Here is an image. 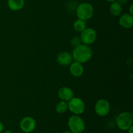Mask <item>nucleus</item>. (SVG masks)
Wrapping results in <instances>:
<instances>
[{
  "label": "nucleus",
  "mask_w": 133,
  "mask_h": 133,
  "mask_svg": "<svg viewBox=\"0 0 133 133\" xmlns=\"http://www.w3.org/2000/svg\"><path fill=\"white\" fill-rule=\"evenodd\" d=\"M93 52L88 45L81 44L74 48L72 51V57L75 61L80 63H85L92 58Z\"/></svg>",
  "instance_id": "nucleus-1"
},
{
  "label": "nucleus",
  "mask_w": 133,
  "mask_h": 133,
  "mask_svg": "<svg viewBox=\"0 0 133 133\" xmlns=\"http://www.w3.org/2000/svg\"><path fill=\"white\" fill-rule=\"evenodd\" d=\"M94 10L90 3L87 2L79 4L76 10V14L78 19L87 21L90 19L94 15Z\"/></svg>",
  "instance_id": "nucleus-2"
},
{
  "label": "nucleus",
  "mask_w": 133,
  "mask_h": 133,
  "mask_svg": "<svg viewBox=\"0 0 133 133\" xmlns=\"http://www.w3.org/2000/svg\"><path fill=\"white\" fill-rule=\"evenodd\" d=\"M116 123L119 129L122 131H127L132 126L133 118L132 114L127 112L120 113L116 119Z\"/></svg>",
  "instance_id": "nucleus-3"
},
{
  "label": "nucleus",
  "mask_w": 133,
  "mask_h": 133,
  "mask_svg": "<svg viewBox=\"0 0 133 133\" xmlns=\"http://www.w3.org/2000/svg\"><path fill=\"white\" fill-rule=\"evenodd\" d=\"M68 127L72 133H82L85 129V123L83 118L78 115H74L68 119Z\"/></svg>",
  "instance_id": "nucleus-4"
},
{
  "label": "nucleus",
  "mask_w": 133,
  "mask_h": 133,
  "mask_svg": "<svg viewBox=\"0 0 133 133\" xmlns=\"http://www.w3.org/2000/svg\"><path fill=\"white\" fill-rule=\"evenodd\" d=\"M68 109L75 115H80L85 110V103L79 97H73L68 101Z\"/></svg>",
  "instance_id": "nucleus-5"
},
{
  "label": "nucleus",
  "mask_w": 133,
  "mask_h": 133,
  "mask_svg": "<svg viewBox=\"0 0 133 133\" xmlns=\"http://www.w3.org/2000/svg\"><path fill=\"white\" fill-rule=\"evenodd\" d=\"M81 39L82 43L86 45H90L95 42L97 39V32L94 29L86 28L81 32Z\"/></svg>",
  "instance_id": "nucleus-6"
},
{
  "label": "nucleus",
  "mask_w": 133,
  "mask_h": 133,
  "mask_svg": "<svg viewBox=\"0 0 133 133\" xmlns=\"http://www.w3.org/2000/svg\"><path fill=\"white\" fill-rule=\"evenodd\" d=\"M95 112L99 116H106L110 110V105L109 101L104 99L98 100L95 105Z\"/></svg>",
  "instance_id": "nucleus-7"
},
{
  "label": "nucleus",
  "mask_w": 133,
  "mask_h": 133,
  "mask_svg": "<svg viewBox=\"0 0 133 133\" xmlns=\"http://www.w3.org/2000/svg\"><path fill=\"white\" fill-rule=\"evenodd\" d=\"M36 121L32 117L27 116L23 118L21 120L19 126L23 132L25 133H30L34 131L36 128Z\"/></svg>",
  "instance_id": "nucleus-8"
},
{
  "label": "nucleus",
  "mask_w": 133,
  "mask_h": 133,
  "mask_svg": "<svg viewBox=\"0 0 133 133\" xmlns=\"http://www.w3.org/2000/svg\"><path fill=\"white\" fill-rule=\"evenodd\" d=\"M58 96L62 101H69L74 97L72 90L69 87H64L60 88L58 92Z\"/></svg>",
  "instance_id": "nucleus-9"
},
{
  "label": "nucleus",
  "mask_w": 133,
  "mask_h": 133,
  "mask_svg": "<svg viewBox=\"0 0 133 133\" xmlns=\"http://www.w3.org/2000/svg\"><path fill=\"white\" fill-rule=\"evenodd\" d=\"M70 72L71 75L75 77H79L83 75L84 73V67L80 62H74L70 64Z\"/></svg>",
  "instance_id": "nucleus-10"
},
{
  "label": "nucleus",
  "mask_w": 133,
  "mask_h": 133,
  "mask_svg": "<svg viewBox=\"0 0 133 133\" xmlns=\"http://www.w3.org/2000/svg\"><path fill=\"white\" fill-rule=\"evenodd\" d=\"M57 60L60 65L64 66H69L72 62V55L68 52H62L58 55Z\"/></svg>",
  "instance_id": "nucleus-11"
},
{
  "label": "nucleus",
  "mask_w": 133,
  "mask_h": 133,
  "mask_svg": "<svg viewBox=\"0 0 133 133\" xmlns=\"http://www.w3.org/2000/svg\"><path fill=\"white\" fill-rule=\"evenodd\" d=\"M119 23L125 29L131 28L133 26V16L127 13L122 14L119 19Z\"/></svg>",
  "instance_id": "nucleus-12"
},
{
  "label": "nucleus",
  "mask_w": 133,
  "mask_h": 133,
  "mask_svg": "<svg viewBox=\"0 0 133 133\" xmlns=\"http://www.w3.org/2000/svg\"><path fill=\"white\" fill-rule=\"evenodd\" d=\"M7 5L12 11H18L24 6L25 0H8Z\"/></svg>",
  "instance_id": "nucleus-13"
},
{
  "label": "nucleus",
  "mask_w": 133,
  "mask_h": 133,
  "mask_svg": "<svg viewBox=\"0 0 133 133\" xmlns=\"http://www.w3.org/2000/svg\"><path fill=\"white\" fill-rule=\"evenodd\" d=\"M110 12L114 16H118L122 14V6L116 1L111 3L110 6Z\"/></svg>",
  "instance_id": "nucleus-14"
},
{
  "label": "nucleus",
  "mask_w": 133,
  "mask_h": 133,
  "mask_svg": "<svg viewBox=\"0 0 133 133\" xmlns=\"http://www.w3.org/2000/svg\"><path fill=\"white\" fill-rule=\"evenodd\" d=\"M86 28H87V23H86V21L83 20V19H78L74 22V29L77 32H81Z\"/></svg>",
  "instance_id": "nucleus-15"
},
{
  "label": "nucleus",
  "mask_w": 133,
  "mask_h": 133,
  "mask_svg": "<svg viewBox=\"0 0 133 133\" xmlns=\"http://www.w3.org/2000/svg\"><path fill=\"white\" fill-rule=\"evenodd\" d=\"M68 109V104L67 101H61L57 104L55 107V110L58 114H64Z\"/></svg>",
  "instance_id": "nucleus-16"
},
{
  "label": "nucleus",
  "mask_w": 133,
  "mask_h": 133,
  "mask_svg": "<svg viewBox=\"0 0 133 133\" xmlns=\"http://www.w3.org/2000/svg\"><path fill=\"white\" fill-rule=\"evenodd\" d=\"M70 43H71V45H72L73 47L75 48V47L82 44V41L80 37H78V36H74V38H71V41H70Z\"/></svg>",
  "instance_id": "nucleus-17"
},
{
  "label": "nucleus",
  "mask_w": 133,
  "mask_h": 133,
  "mask_svg": "<svg viewBox=\"0 0 133 133\" xmlns=\"http://www.w3.org/2000/svg\"><path fill=\"white\" fill-rule=\"evenodd\" d=\"M116 1L118 3H119L121 5H125L127 3V0H116Z\"/></svg>",
  "instance_id": "nucleus-18"
},
{
  "label": "nucleus",
  "mask_w": 133,
  "mask_h": 133,
  "mask_svg": "<svg viewBox=\"0 0 133 133\" xmlns=\"http://www.w3.org/2000/svg\"><path fill=\"white\" fill-rule=\"evenodd\" d=\"M3 129H4L3 124L2 122H0V133L2 132V131H3Z\"/></svg>",
  "instance_id": "nucleus-19"
},
{
  "label": "nucleus",
  "mask_w": 133,
  "mask_h": 133,
  "mask_svg": "<svg viewBox=\"0 0 133 133\" xmlns=\"http://www.w3.org/2000/svg\"><path fill=\"white\" fill-rule=\"evenodd\" d=\"M132 8H133V5H132L130 6V8H129V14H131V15H132L133 14V11H132Z\"/></svg>",
  "instance_id": "nucleus-20"
},
{
  "label": "nucleus",
  "mask_w": 133,
  "mask_h": 133,
  "mask_svg": "<svg viewBox=\"0 0 133 133\" xmlns=\"http://www.w3.org/2000/svg\"><path fill=\"white\" fill-rule=\"evenodd\" d=\"M127 133H133V127L131 126L128 130H127Z\"/></svg>",
  "instance_id": "nucleus-21"
},
{
  "label": "nucleus",
  "mask_w": 133,
  "mask_h": 133,
  "mask_svg": "<svg viewBox=\"0 0 133 133\" xmlns=\"http://www.w3.org/2000/svg\"><path fill=\"white\" fill-rule=\"evenodd\" d=\"M3 133H14L13 132H12L11 131H9V130H7V131H5Z\"/></svg>",
  "instance_id": "nucleus-22"
},
{
  "label": "nucleus",
  "mask_w": 133,
  "mask_h": 133,
  "mask_svg": "<svg viewBox=\"0 0 133 133\" xmlns=\"http://www.w3.org/2000/svg\"><path fill=\"white\" fill-rule=\"evenodd\" d=\"M107 1H108V2H110V3H112V2H114V1H116V0H106Z\"/></svg>",
  "instance_id": "nucleus-23"
},
{
  "label": "nucleus",
  "mask_w": 133,
  "mask_h": 133,
  "mask_svg": "<svg viewBox=\"0 0 133 133\" xmlns=\"http://www.w3.org/2000/svg\"><path fill=\"white\" fill-rule=\"evenodd\" d=\"M62 133H72L71 131H64V132H62Z\"/></svg>",
  "instance_id": "nucleus-24"
}]
</instances>
